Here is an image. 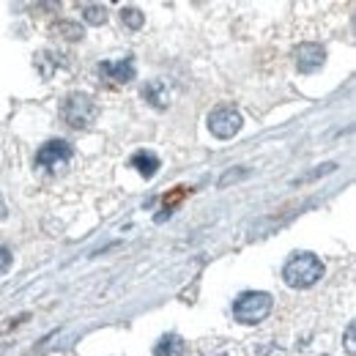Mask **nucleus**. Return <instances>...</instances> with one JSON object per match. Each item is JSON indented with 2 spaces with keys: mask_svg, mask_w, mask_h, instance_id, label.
Here are the masks:
<instances>
[{
  "mask_svg": "<svg viewBox=\"0 0 356 356\" xmlns=\"http://www.w3.org/2000/svg\"><path fill=\"white\" fill-rule=\"evenodd\" d=\"M321 277H323V264L312 252H296L282 268V280L291 288H312Z\"/></svg>",
  "mask_w": 356,
  "mask_h": 356,
  "instance_id": "1",
  "label": "nucleus"
},
{
  "mask_svg": "<svg viewBox=\"0 0 356 356\" xmlns=\"http://www.w3.org/2000/svg\"><path fill=\"white\" fill-rule=\"evenodd\" d=\"M271 296L264 291H244L236 302H233V318L238 323H247V326H255L261 321H266V315L271 312Z\"/></svg>",
  "mask_w": 356,
  "mask_h": 356,
  "instance_id": "2",
  "label": "nucleus"
},
{
  "mask_svg": "<svg viewBox=\"0 0 356 356\" xmlns=\"http://www.w3.org/2000/svg\"><path fill=\"white\" fill-rule=\"evenodd\" d=\"M60 115H63V121H66L69 127L86 129V127H90V124L96 121L99 107H96V102H93L90 96H86V93H72V96L63 102Z\"/></svg>",
  "mask_w": 356,
  "mask_h": 356,
  "instance_id": "3",
  "label": "nucleus"
},
{
  "mask_svg": "<svg viewBox=\"0 0 356 356\" xmlns=\"http://www.w3.org/2000/svg\"><path fill=\"white\" fill-rule=\"evenodd\" d=\"M209 129L214 137H220V140H230L233 134L241 132V113L238 110H233V107H217L211 115H209Z\"/></svg>",
  "mask_w": 356,
  "mask_h": 356,
  "instance_id": "4",
  "label": "nucleus"
},
{
  "mask_svg": "<svg viewBox=\"0 0 356 356\" xmlns=\"http://www.w3.org/2000/svg\"><path fill=\"white\" fill-rule=\"evenodd\" d=\"M69 162H72V145L63 140H49L36 151V168L58 170V168H66Z\"/></svg>",
  "mask_w": 356,
  "mask_h": 356,
  "instance_id": "5",
  "label": "nucleus"
},
{
  "mask_svg": "<svg viewBox=\"0 0 356 356\" xmlns=\"http://www.w3.org/2000/svg\"><path fill=\"white\" fill-rule=\"evenodd\" d=\"M99 74L110 83H118V86H127L134 80V60L132 58H118V60H104L99 63Z\"/></svg>",
  "mask_w": 356,
  "mask_h": 356,
  "instance_id": "6",
  "label": "nucleus"
},
{
  "mask_svg": "<svg viewBox=\"0 0 356 356\" xmlns=\"http://www.w3.org/2000/svg\"><path fill=\"white\" fill-rule=\"evenodd\" d=\"M326 63V49L321 44H299L296 49V69L302 72V74H315L321 66Z\"/></svg>",
  "mask_w": 356,
  "mask_h": 356,
  "instance_id": "7",
  "label": "nucleus"
},
{
  "mask_svg": "<svg viewBox=\"0 0 356 356\" xmlns=\"http://www.w3.org/2000/svg\"><path fill=\"white\" fill-rule=\"evenodd\" d=\"M143 99H145L151 107H156V110H168V104H170V88H168L165 80H151V83L143 88Z\"/></svg>",
  "mask_w": 356,
  "mask_h": 356,
  "instance_id": "8",
  "label": "nucleus"
},
{
  "mask_svg": "<svg viewBox=\"0 0 356 356\" xmlns=\"http://www.w3.org/2000/svg\"><path fill=\"white\" fill-rule=\"evenodd\" d=\"M132 168L145 178V181H151V178L159 173L162 162H159V156H156L154 151H137L132 156Z\"/></svg>",
  "mask_w": 356,
  "mask_h": 356,
  "instance_id": "9",
  "label": "nucleus"
},
{
  "mask_svg": "<svg viewBox=\"0 0 356 356\" xmlns=\"http://www.w3.org/2000/svg\"><path fill=\"white\" fill-rule=\"evenodd\" d=\"M186 346L178 334H165L156 346H154V356H184Z\"/></svg>",
  "mask_w": 356,
  "mask_h": 356,
  "instance_id": "10",
  "label": "nucleus"
},
{
  "mask_svg": "<svg viewBox=\"0 0 356 356\" xmlns=\"http://www.w3.org/2000/svg\"><path fill=\"white\" fill-rule=\"evenodd\" d=\"M36 66H39L42 77L49 80V77L55 74V69H63V66H66V60H63V55H58V52H42V55L36 58Z\"/></svg>",
  "mask_w": 356,
  "mask_h": 356,
  "instance_id": "11",
  "label": "nucleus"
},
{
  "mask_svg": "<svg viewBox=\"0 0 356 356\" xmlns=\"http://www.w3.org/2000/svg\"><path fill=\"white\" fill-rule=\"evenodd\" d=\"M80 11H83V19L88 25H104L107 22V8L99 6V3H83Z\"/></svg>",
  "mask_w": 356,
  "mask_h": 356,
  "instance_id": "12",
  "label": "nucleus"
},
{
  "mask_svg": "<svg viewBox=\"0 0 356 356\" xmlns=\"http://www.w3.org/2000/svg\"><path fill=\"white\" fill-rule=\"evenodd\" d=\"M121 22H124L129 31H137V28H143V22H145V14H143L140 8H134V6H127V8L121 11Z\"/></svg>",
  "mask_w": 356,
  "mask_h": 356,
  "instance_id": "13",
  "label": "nucleus"
},
{
  "mask_svg": "<svg viewBox=\"0 0 356 356\" xmlns=\"http://www.w3.org/2000/svg\"><path fill=\"white\" fill-rule=\"evenodd\" d=\"M55 33H63L69 42L83 39V28H80V25H72V22H60V25H55Z\"/></svg>",
  "mask_w": 356,
  "mask_h": 356,
  "instance_id": "14",
  "label": "nucleus"
},
{
  "mask_svg": "<svg viewBox=\"0 0 356 356\" xmlns=\"http://www.w3.org/2000/svg\"><path fill=\"white\" fill-rule=\"evenodd\" d=\"M11 261H14L11 258V250L8 247H0V274H6L11 268Z\"/></svg>",
  "mask_w": 356,
  "mask_h": 356,
  "instance_id": "15",
  "label": "nucleus"
},
{
  "mask_svg": "<svg viewBox=\"0 0 356 356\" xmlns=\"http://www.w3.org/2000/svg\"><path fill=\"white\" fill-rule=\"evenodd\" d=\"M346 348H348V354H354V323H348V332H346Z\"/></svg>",
  "mask_w": 356,
  "mask_h": 356,
  "instance_id": "16",
  "label": "nucleus"
},
{
  "mask_svg": "<svg viewBox=\"0 0 356 356\" xmlns=\"http://www.w3.org/2000/svg\"><path fill=\"white\" fill-rule=\"evenodd\" d=\"M6 217V203H3V195H0V220Z\"/></svg>",
  "mask_w": 356,
  "mask_h": 356,
  "instance_id": "17",
  "label": "nucleus"
},
{
  "mask_svg": "<svg viewBox=\"0 0 356 356\" xmlns=\"http://www.w3.org/2000/svg\"><path fill=\"white\" fill-rule=\"evenodd\" d=\"M220 356H225V354H220Z\"/></svg>",
  "mask_w": 356,
  "mask_h": 356,
  "instance_id": "18",
  "label": "nucleus"
}]
</instances>
